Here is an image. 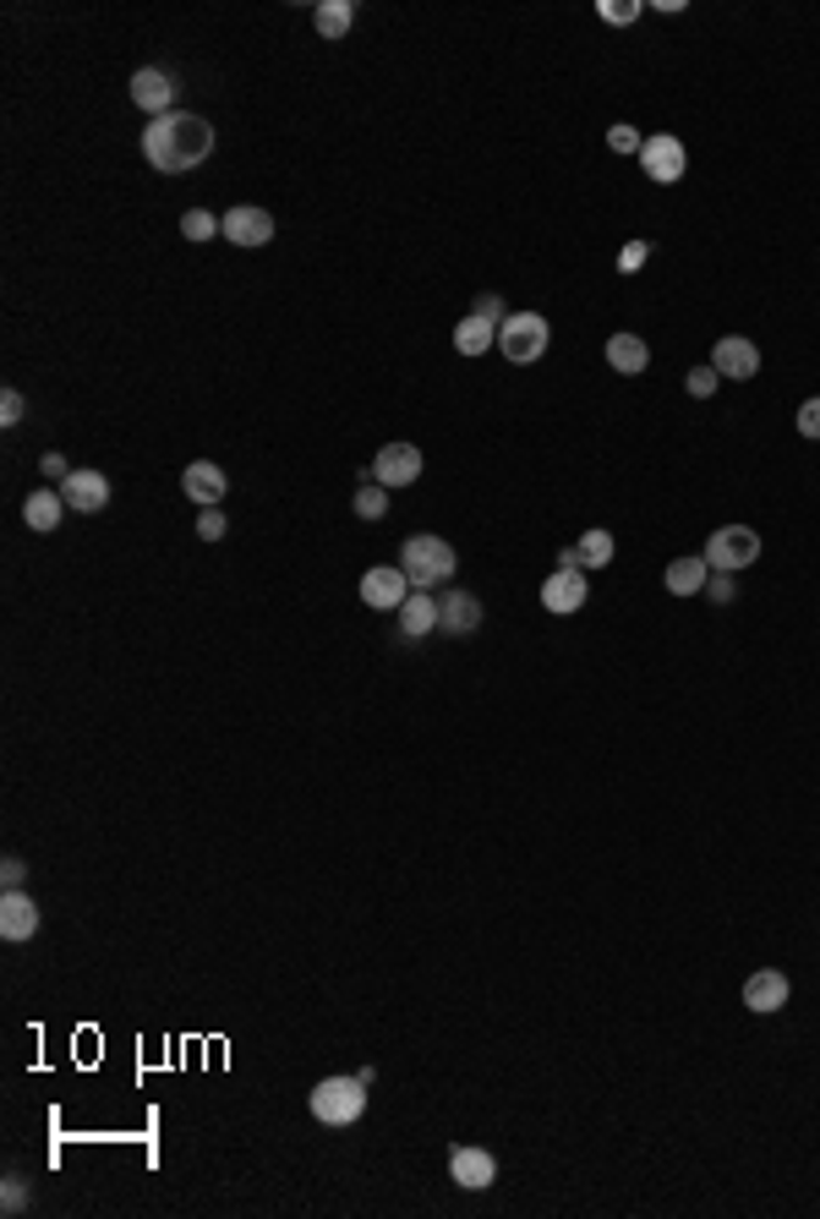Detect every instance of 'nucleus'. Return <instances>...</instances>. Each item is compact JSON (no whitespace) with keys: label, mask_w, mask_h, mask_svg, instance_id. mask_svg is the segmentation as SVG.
Returning <instances> with one entry per match:
<instances>
[{"label":"nucleus","mask_w":820,"mask_h":1219,"mask_svg":"<svg viewBox=\"0 0 820 1219\" xmlns=\"http://www.w3.org/2000/svg\"><path fill=\"white\" fill-rule=\"evenodd\" d=\"M208 154H214V126L192 110H170V116L148 121V132H143V159L159 176H186V170L208 165Z\"/></svg>","instance_id":"f257e3e1"},{"label":"nucleus","mask_w":820,"mask_h":1219,"mask_svg":"<svg viewBox=\"0 0 820 1219\" xmlns=\"http://www.w3.org/2000/svg\"><path fill=\"white\" fill-rule=\"evenodd\" d=\"M399 569H405L410 591H433V586H449L455 580L460 558H455V547L444 536H410L399 547Z\"/></svg>","instance_id":"f03ea898"},{"label":"nucleus","mask_w":820,"mask_h":1219,"mask_svg":"<svg viewBox=\"0 0 820 1219\" xmlns=\"http://www.w3.org/2000/svg\"><path fill=\"white\" fill-rule=\"evenodd\" d=\"M306 1105H312V1115H317L323 1126H350V1121H361V1110H366V1083H361V1077H323V1083L306 1094Z\"/></svg>","instance_id":"7ed1b4c3"},{"label":"nucleus","mask_w":820,"mask_h":1219,"mask_svg":"<svg viewBox=\"0 0 820 1219\" xmlns=\"http://www.w3.org/2000/svg\"><path fill=\"white\" fill-rule=\"evenodd\" d=\"M547 339H553V323L542 312H509L498 323V350L515 361V366H531L547 355Z\"/></svg>","instance_id":"20e7f679"},{"label":"nucleus","mask_w":820,"mask_h":1219,"mask_svg":"<svg viewBox=\"0 0 820 1219\" xmlns=\"http://www.w3.org/2000/svg\"><path fill=\"white\" fill-rule=\"evenodd\" d=\"M700 558H706L716 575H738V569H749V564L760 558V531H755V526H716Z\"/></svg>","instance_id":"39448f33"},{"label":"nucleus","mask_w":820,"mask_h":1219,"mask_svg":"<svg viewBox=\"0 0 820 1219\" xmlns=\"http://www.w3.org/2000/svg\"><path fill=\"white\" fill-rule=\"evenodd\" d=\"M422 449L417 444H383L377 449V460H372V482H383L388 493L394 487H410V482H422Z\"/></svg>","instance_id":"423d86ee"},{"label":"nucleus","mask_w":820,"mask_h":1219,"mask_svg":"<svg viewBox=\"0 0 820 1219\" xmlns=\"http://www.w3.org/2000/svg\"><path fill=\"white\" fill-rule=\"evenodd\" d=\"M640 170H646L656 186H673V181L689 170V154H684V143H678L673 132H656V137H646V148H640Z\"/></svg>","instance_id":"0eeeda50"},{"label":"nucleus","mask_w":820,"mask_h":1219,"mask_svg":"<svg viewBox=\"0 0 820 1219\" xmlns=\"http://www.w3.org/2000/svg\"><path fill=\"white\" fill-rule=\"evenodd\" d=\"M405 596H410V580H405L399 564H377V569L361 575V602H366V607H377V613H399Z\"/></svg>","instance_id":"6e6552de"},{"label":"nucleus","mask_w":820,"mask_h":1219,"mask_svg":"<svg viewBox=\"0 0 820 1219\" xmlns=\"http://www.w3.org/2000/svg\"><path fill=\"white\" fill-rule=\"evenodd\" d=\"M711 366H716V377L744 383V377L760 372V350H755V339H744V334H722V339L711 345Z\"/></svg>","instance_id":"1a4fd4ad"},{"label":"nucleus","mask_w":820,"mask_h":1219,"mask_svg":"<svg viewBox=\"0 0 820 1219\" xmlns=\"http://www.w3.org/2000/svg\"><path fill=\"white\" fill-rule=\"evenodd\" d=\"M586 569H553L547 575V586H542V607L547 613H558V618H569V613H580L586 607Z\"/></svg>","instance_id":"9d476101"},{"label":"nucleus","mask_w":820,"mask_h":1219,"mask_svg":"<svg viewBox=\"0 0 820 1219\" xmlns=\"http://www.w3.org/2000/svg\"><path fill=\"white\" fill-rule=\"evenodd\" d=\"M449 1175H455V1186H466V1192H487V1186L498 1181V1159H493L487 1148H449Z\"/></svg>","instance_id":"9b49d317"},{"label":"nucleus","mask_w":820,"mask_h":1219,"mask_svg":"<svg viewBox=\"0 0 820 1219\" xmlns=\"http://www.w3.org/2000/svg\"><path fill=\"white\" fill-rule=\"evenodd\" d=\"M61 498H67V509H77V515H99V509L110 504V476H105V471H72V476L61 482Z\"/></svg>","instance_id":"f8f14e48"},{"label":"nucleus","mask_w":820,"mask_h":1219,"mask_svg":"<svg viewBox=\"0 0 820 1219\" xmlns=\"http://www.w3.org/2000/svg\"><path fill=\"white\" fill-rule=\"evenodd\" d=\"M787 995H793V985H787V974L782 968H760V974H749L744 979V1006L749 1012H782L787 1006Z\"/></svg>","instance_id":"ddd939ff"},{"label":"nucleus","mask_w":820,"mask_h":1219,"mask_svg":"<svg viewBox=\"0 0 820 1219\" xmlns=\"http://www.w3.org/2000/svg\"><path fill=\"white\" fill-rule=\"evenodd\" d=\"M170 99H176V77H170V72L143 67V72L132 77V105H137V110H148L154 121H159V116H170Z\"/></svg>","instance_id":"4468645a"},{"label":"nucleus","mask_w":820,"mask_h":1219,"mask_svg":"<svg viewBox=\"0 0 820 1219\" xmlns=\"http://www.w3.org/2000/svg\"><path fill=\"white\" fill-rule=\"evenodd\" d=\"M219 225L236 246H268L274 241V214L268 208H230V214H219Z\"/></svg>","instance_id":"2eb2a0df"},{"label":"nucleus","mask_w":820,"mask_h":1219,"mask_svg":"<svg viewBox=\"0 0 820 1219\" xmlns=\"http://www.w3.org/2000/svg\"><path fill=\"white\" fill-rule=\"evenodd\" d=\"M0 936H7V941H34L39 936V903L28 892L0 897Z\"/></svg>","instance_id":"dca6fc26"},{"label":"nucleus","mask_w":820,"mask_h":1219,"mask_svg":"<svg viewBox=\"0 0 820 1219\" xmlns=\"http://www.w3.org/2000/svg\"><path fill=\"white\" fill-rule=\"evenodd\" d=\"M613 553H618V547H613V536L596 526V531H586L580 542H569V547L558 553V569H607V564H613Z\"/></svg>","instance_id":"f3484780"},{"label":"nucleus","mask_w":820,"mask_h":1219,"mask_svg":"<svg viewBox=\"0 0 820 1219\" xmlns=\"http://www.w3.org/2000/svg\"><path fill=\"white\" fill-rule=\"evenodd\" d=\"M181 487H186V498L192 504H203V509H219V498H225V471L214 466V460H192L186 471H181Z\"/></svg>","instance_id":"a211bd4d"},{"label":"nucleus","mask_w":820,"mask_h":1219,"mask_svg":"<svg viewBox=\"0 0 820 1219\" xmlns=\"http://www.w3.org/2000/svg\"><path fill=\"white\" fill-rule=\"evenodd\" d=\"M482 624V602L471 591H444L438 596V629L444 635H471Z\"/></svg>","instance_id":"6ab92c4d"},{"label":"nucleus","mask_w":820,"mask_h":1219,"mask_svg":"<svg viewBox=\"0 0 820 1219\" xmlns=\"http://www.w3.org/2000/svg\"><path fill=\"white\" fill-rule=\"evenodd\" d=\"M433 629H438V596L433 591H410L405 607H399V635L405 640H422Z\"/></svg>","instance_id":"aec40b11"},{"label":"nucleus","mask_w":820,"mask_h":1219,"mask_svg":"<svg viewBox=\"0 0 820 1219\" xmlns=\"http://www.w3.org/2000/svg\"><path fill=\"white\" fill-rule=\"evenodd\" d=\"M61 515H67L61 487H34V493H28V504H23V520H28L39 536H50V531L61 526Z\"/></svg>","instance_id":"412c9836"},{"label":"nucleus","mask_w":820,"mask_h":1219,"mask_svg":"<svg viewBox=\"0 0 820 1219\" xmlns=\"http://www.w3.org/2000/svg\"><path fill=\"white\" fill-rule=\"evenodd\" d=\"M607 366H613V372H624V377L646 372V366H651L646 339H640V334H613V339H607Z\"/></svg>","instance_id":"4be33fe9"},{"label":"nucleus","mask_w":820,"mask_h":1219,"mask_svg":"<svg viewBox=\"0 0 820 1219\" xmlns=\"http://www.w3.org/2000/svg\"><path fill=\"white\" fill-rule=\"evenodd\" d=\"M662 580H667V591H673V596H700V591H706V580H711V564H706V558H673Z\"/></svg>","instance_id":"5701e85b"},{"label":"nucleus","mask_w":820,"mask_h":1219,"mask_svg":"<svg viewBox=\"0 0 820 1219\" xmlns=\"http://www.w3.org/2000/svg\"><path fill=\"white\" fill-rule=\"evenodd\" d=\"M493 345H498V323H487V317H477V312L455 328V350H460V355H487Z\"/></svg>","instance_id":"b1692460"},{"label":"nucleus","mask_w":820,"mask_h":1219,"mask_svg":"<svg viewBox=\"0 0 820 1219\" xmlns=\"http://www.w3.org/2000/svg\"><path fill=\"white\" fill-rule=\"evenodd\" d=\"M350 23H355V7H350V0H323V7L312 12V28H317L323 39H345Z\"/></svg>","instance_id":"393cba45"},{"label":"nucleus","mask_w":820,"mask_h":1219,"mask_svg":"<svg viewBox=\"0 0 820 1219\" xmlns=\"http://www.w3.org/2000/svg\"><path fill=\"white\" fill-rule=\"evenodd\" d=\"M350 509H355V520H383L388 515V487L383 482H361L355 498H350Z\"/></svg>","instance_id":"a878e982"},{"label":"nucleus","mask_w":820,"mask_h":1219,"mask_svg":"<svg viewBox=\"0 0 820 1219\" xmlns=\"http://www.w3.org/2000/svg\"><path fill=\"white\" fill-rule=\"evenodd\" d=\"M181 236H186V241H214V236H225V225H219V214H208V208H186V214H181Z\"/></svg>","instance_id":"bb28decb"},{"label":"nucleus","mask_w":820,"mask_h":1219,"mask_svg":"<svg viewBox=\"0 0 820 1219\" xmlns=\"http://www.w3.org/2000/svg\"><path fill=\"white\" fill-rule=\"evenodd\" d=\"M596 17L613 23V28H629L640 17V0H596Z\"/></svg>","instance_id":"cd10ccee"},{"label":"nucleus","mask_w":820,"mask_h":1219,"mask_svg":"<svg viewBox=\"0 0 820 1219\" xmlns=\"http://www.w3.org/2000/svg\"><path fill=\"white\" fill-rule=\"evenodd\" d=\"M793 427H798V438H809V444H820V394H815V399H804V405H798V417H793Z\"/></svg>","instance_id":"c85d7f7f"},{"label":"nucleus","mask_w":820,"mask_h":1219,"mask_svg":"<svg viewBox=\"0 0 820 1219\" xmlns=\"http://www.w3.org/2000/svg\"><path fill=\"white\" fill-rule=\"evenodd\" d=\"M607 148H613V154H635V159H640V148H646V137H640V132H635V126H629V121H618V126H613V132H607Z\"/></svg>","instance_id":"c756f323"},{"label":"nucleus","mask_w":820,"mask_h":1219,"mask_svg":"<svg viewBox=\"0 0 820 1219\" xmlns=\"http://www.w3.org/2000/svg\"><path fill=\"white\" fill-rule=\"evenodd\" d=\"M716 366H689V377H684V388H689V399H711L716 394Z\"/></svg>","instance_id":"7c9ffc66"},{"label":"nucleus","mask_w":820,"mask_h":1219,"mask_svg":"<svg viewBox=\"0 0 820 1219\" xmlns=\"http://www.w3.org/2000/svg\"><path fill=\"white\" fill-rule=\"evenodd\" d=\"M0 1208H7V1214H23L28 1208V1181L23 1175H7V1186H0Z\"/></svg>","instance_id":"2f4dec72"},{"label":"nucleus","mask_w":820,"mask_h":1219,"mask_svg":"<svg viewBox=\"0 0 820 1219\" xmlns=\"http://www.w3.org/2000/svg\"><path fill=\"white\" fill-rule=\"evenodd\" d=\"M23 411H28V399H23L17 388H0V427H17Z\"/></svg>","instance_id":"473e14b6"},{"label":"nucleus","mask_w":820,"mask_h":1219,"mask_svg":"<svg viewBox=\"0 0 820 1219\" xmlns=\"http://www.w3.org/2000/svg\"><path fill=\"white\" fill-rule=\"evenodd\" d=\"M706 596H711L716 607H727V602L738 596V580H733V575H716V569H711V580H706Z\"/></svg>","instance_id":"72a5a7b5"},{"label":"nucleus","mask_w":820,"mask_h":1219,"mask_svg":"<svg viewBox=\"0 0 820 1219\" xmlns=\"http://www.w3.org/2000/svg\"><path fill=\"white\" fill-rule=\"evenodd\" d=\"M646 257H651V241H629V246L618 252V268H624V274H640Z\"/></svg>","instance_id":"f704fd0d"},{"label":"nucleus","mask_w":820,"mask_h":1219,"mask_svg":"<svg viewBox=\"0 0 820 1219\" xmlns=\"http://www.w3.org/2000/svg\"><path fill=\"white\" fill-rule=\"evenodd\" d=\"M225 531H230V520H225L219 509H203V515H197V536H203V542H219Z\"/></svg>","instance_id":"c9c22d12"},{"label":"nucleus","mask_w":820,"mask_h":1219,"mask_svg":"<svg viewBox=\"0 0 820 1219\" xmlns=\"http://www.w3.org/2000/svg\"><path fill=\"white\" fill-rule=\"evenodd\" d=\"M0 881H7V892H23V881H28V865H23V859H7V865H0Z\"/></svg>","instance_id":"e433bc0d"},{"label":"nucleus","mask_w":820,"mask_h":1219,"mask_svg":"<svg viewBox=\"0 0 820 1219\" xmlns=\"http://www.w3.org/2000/svg\"><path fill=\"white\" fill-rule=\"evenodd\" d=\"M477 317H487V323H504V301L498 295H477V306H471Z\"/></svg>","instance_id":"4c0bfd02"},{"label":"nucleus","mask_w":820,"mask_h":1219,"mask_svg":"<svg viewBox=\"0 0 820 1219\" xmlns=\"http://www.w3.org/2000/svg\"><path fill=\"white\" fill-rule=\"evenodd\" d=\"M39 471H45V476H50V482H67V476H72V471H77V466H67V460H61V455H45V460H39Z\"/></svg>","instance_id":"58836bf2"}]
</instances>
